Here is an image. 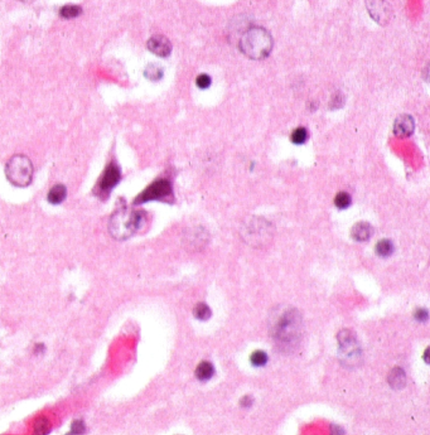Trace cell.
I'll use <instances>...</instances> for the list:
<instances>
[{"instance_id":"6da1fadb","label":"cell","mask_w":430,"mask_h":435,"mask_svg":"<svg viewBox=\"0 0 430 435\" xmlns=\"http://www.w3.org/2000/svg\"><path fill=\"white\" fill-rule=\"evenodd\" d=\"M273 337L276 346L284 353H293L299 348L303 338L302 315L296 309L283 312L274 325Z\"/></svg>"},{"instance_id":"7a4b0ae2","label":"cell","mask_w":430,"mask_h":435,"mask_svg":"<svg viewBox=\"0 0 430 435\" xmlns=\"http://www.w3.org/2000/svg\"><path fill=\"white\" fill-rule=\"evenodd\" d=\"M239 48L246 57L251 60H262L270 55L273 48V38L270 33L262 27H251L240 37Z\"/></svg>"},{"instance_id":"3957f363","label":"cell","mask_w":430,"mask_h":435,"mask_svg":"<svg viewBox=\"0 0 430 435\" xmlns=\"http://www.w3.org/2000/svg\"><path fill=\"white\" fill-rule=\"evenodd\" d=\"M144 222L140 211H131L126 207L116 210L109 220V232L115 240L123 241L133 236Z\"/></svg>"},{"instance_id":"277c9868","label":"cell","mask_w":430,"mask_h":435,"mask_svg":"<svg viewBox=\"0 0 430 435\" xmlns=\"http://www.w3.org/2000/svg\"><path fill=\"white\" fill-rule=\"evenodd\" d=\"M6 176L16 187H28L33 179V164L28 157L22 154L13 155L7 162Z\"/></svg>"},{"instance_id":"5b68a950","label":"cell","mask_w":430,"mask_h":435,"mask_svg":"<svg viewBox=\"0 0 430 435\" xmlns=\"http://www.w3.org/2000/svg\"><path fill=\"white\" fill-rule=\"evenodd\" d=\"M339 358L344 366L353 367L361 362V348L356 337L349 330H341L338 334Z\"/></svg>"},{"instance_id":"8992f818","label":"cell","mask_w":430,"mask_h":435,"mask_svg":"<svg viewBox=\"0 0 430 435\" xmlns=\"http://www.w3.org/2000/svg\"><path fill=\"white\" fill-rule=\"evenodd\" d=\"M242 233L247 244H255L260 246L261 244H266L270 239V226L261 218H255L246 223V227L244 228Z\"/></svg>"},{"instance_id":"52a82bcc","label":"cell","mask_w":430,"mask_h":435,"mask_svg":"<svg viewBox=\"0 0 430 435\" xmlns=\"http://www.w3.org/2000/svg\"><path fill=\"white\" fill-rule=\"evenodd\" d=\"M172 193V186L169 181L167 179H159L155 181L154 183L150 184L149 187L144 189L139 196L135 198V205H140V203L149 202V201H158V199H164Z\"/></svg>"},{"instance_id":"ba28073f","label":"cell","mask_w":430,"mask_h":435,"mask_svg":"<svg viewBox=\"0 0 430 435\" xmlns=\"http://www.w3.org/2000/svg\"><path fill=\"white\" fill-rule=\"evenodd\" d=\"M121 179V172L120 168L118 165L111 163L106 167V169L104 171L103 176L100 177L99 182L96 184V193H99L100 196L103 194H108L111 189L115 188L118 186V183Z\"/></svg>"},{"instance_id":"9c48e42d","label":"cell","mask_w":430,"mask_h":435,"mask_svg":"<svg viewBox=\"0 0 430 435\" xmlns=\"http://www.w3.org/2000/svg\"><path fill=\"white\" fill-rule=\"evenodd\" d=\"M148 50L159 57H168L172 52V45L164 36H153L147 43Z\"/></svg>"},{"instance_id":"30bf717a","label":"cell","mask_w":430,"mask_h":435,"mask_svg":"<svg viewBox=\"0 0 430 435\" xmlns=\"http://www.w3.org/2000/svg\"><path fill=\"white\" fill-rule=\"evenodd\" d=\"M414 128H415V124L411 116L400 115L399 118L395 120V124H393V133H395L396 137L407 138L412 134Z\"/></svg>"},{"instance_id":"8fae6325","label":"cell","mask_w":430,"mask_h":435,"mask_svg":"<svg viewBox=\"0 0 430 435\" xmlns=\"http://www.w3.org/2000/svg\"><path fill=\"white\" fill-rule=\"evenodd\" d=\"M373 233V228L370 223L367 222H358L352 228V237L356 241H367Z\"/></svg>"},{"instance_id":"7c38bea8","label":"cell","mask_w":430,"mask_h":435,"mask_svg":"<svg viewBox=\"0 0 430 435\" xmlns=\"http://www.w3.org/2000/svg\"><path fill=\"white\" fill-rule=\"evenodd\" d=\"M67 197V189L63 184H56L48 192L47 199L48 202L52 203V205H60Z\"/></svg>"},{"instance_id":"4fadbf2b","label":"cell","mask_w":430,"mask_h":435,"mask_svg":"<svg viewBox=\"0 0 430 435\" xmlns=\"http://www.w3.org/2000/svg\"><path fill=\"white\" fill-rule=\"evenodd\" d=\"M213 373H215V368H213L212 363L208 361L201 362L196 370L197 377L200 378L201 381L210 380V378L213 376Z\"/></svg>"},{"instance_id":"5bb4252c","label":"cell","mask_w":430,"mask_h":435,"mask_svg":"<svg viewBox=\"0 0 430 435\" xmlns=\"http://www.w3.org/2000/svg\"><path fill=\"white\" fill-rule=\"evenodd\" d=\"M144 75L148 80H152V81H158V80H160L163 77V69L160 67L159 65L152 63V65L147 66V69H145V71H144Z\"/></svg>"},{"instance_id":"9a60e30c","label":"cell","mask_w":430,"mask_h":435,"mask_svg":"<svg viewBox=\"0 0 430 435\" xmlns=\"http://www.w3.org/2000/svg\"><path fill=\"white\" fill-rule=\"evenodd\" d=\"M388 381H390L391 386H393V387L396 388L404 386L405 383L404 371L400 370V368H395V370L390 373V378H388Z\"/></svg>"},{"instance_id":"2e32d148","label":"cell","mask_w":430,"mask_h":435,"mask_svg":"<svg viewBox=\"0 0 430 435\" xmlns=\"http://www.w3.org/2000/svg\"><path fill=\"white\" fill-rule=\"evenodd\" d=\"M393 251V245L390 240H381L376 245V252H377L380 256H390Z\"/></svg>"},{"instance_id":"e0dca14e","label":"cell","mask_w":430,"mask_h":435,"mask_svg":"<svg viewBox=\"0 0 430 435\" xmlns=\"http://www.w3.org/2000/svg\"><path fill=\"white\" fill-rule=\"evenodd\" d=\"M81 13H82V9L80 8L79 6H65L62 7L60 11L61 17L66 19L76 18V17H79Z\"/></svg>"},{"instance_id":"ac0fdd59","label":"cell","mask_w":430,"mask_h":435,"mask_svg":"<svg viewBox=\"0 0 430 435\" xmlns=\"http://www.w3.org/2000/svg\"><path fill=\"white\" fill-rule=\"evenodd\" d=\"M194 315H196V318H198V319L206 320L210 318L211 309L205 304V303H200V304L194 308Z\"/></svg>"},{"instance_id":"d6986e66","label":"cell","mask_w":430,"mask_h":435,"mask_svg":"<svg viewBox=\"0 0 430 435\" xmlns=\"http://www.w3.org/2000/svg\"><path fill=\"white\" fill-rule=\"evenodd\" d=\"M334 203H336V206L338 208L344 210V208H347L349 205H351V197H349V194H347L346 192H341V193H338L336 196Z\"/></svg>"},{"instance_id":"ffe728a7","label":"cell","mask_w":430,"mask_h":435,"mask_svg":"<svg viewBox=\"0 0 430 435\" xmlns=\"http://www.w3.org/2000/svg\"><path fill=\"white\" fill-rule=\"evenodd\" d=\"M307 137H308L307 130H305L304 128H298L293 131V134H291V140H293V143H295V144H303V143L307 140Z\"/></svg>"},{"instance_id":"44dd1931","label":"cell","mask_w":430,"mask_h":435,"mask_svg":"<svg viewBox=\"0 0 430 435\" xmlns=\"http://www.w3.org/2000/svg\"><path fill=\"white\" fill-rule=\"evenodd\" d=\"M251 362L254 366H264L268 362V354L264 351H255L251 356Z\"/></svg>"},{"instance_id":"7402d4cb","label":"cell","mask_w":430,"mask_h":435,"mask_svg":"<svg viewBox=\"0 0 430 435\" xmlns=\"http://www.w3.org/2000/svg\"><path fill=\"white\" fill-rule=\"evenodd\" d=\"M35 431L37 434H47L50 431V421L46 417H40L35 424Z\"/></svg>"},{"instance_id":"603a6c76","label":"cell","mask_w":430,"mask_h":435,"mask_svg":"<svg viewBox=\"0 0 430 435\" xmlns=\"http://www.w3.org/2000/svg\"><path fill=\"white\" fill-rule=\"evenodd\" d=\"M85 422L82 420H76V421L72 422L71 425V432L72 434H84L85 432Z\"/></svg>"},{"instance_id":"cb8c5ba5","label":"cell","mask_w":430,"mask_h":435,"mask_svg":"<svg viewBox=\"0 0 430 435\" xmlns=\"http://www.w3.org/2000/svg\"><path fill=\"white\" fill-rule=\"evenodd\" d=\"M196 84L200 89H207V87L211 85L210 76H208V75H200V76L197 77Z\"/></svg>"},{"instance_id":"d4e9b609","label":"cell","mask_w":430,"mask_h":435,"mask_svg":"<svg viewBox=\"0 0 430 435\" xmlns=\"http://www.w3.org/2000/svg\"><path fill=\"white\" fill-rule=\"evenodd\" d=\"M375 7H378V2H373V0H371V3L368 4V11L371 12V14L372 13H375ZM377 11H380V16H381V18H382V17H385V16H387V9L386 8H380L378 9L377 8Z\"/></svg>"},{"instance_id":"484cf974","label":"cell","mask_w":430,"mask_h":435,"mask_svg":"<svg viewBox=\"0 0 430 435\" xmlns=\"http://www.w3.org/2000/svg\"><path fill=\"white\" fill-rule=\"evenodd\" d=\"M416 318L419 320H425L427 318V313L426 310H420V312L416 313Z\"/></svg>"},{"instance_id":"4316f807","label":"cell","mask_w":430,"mask_h":435,"mask_svg":"<svg viewBox=\"0 0 430 435\" xmlns=\"http://www.w3.org/2000/svg\"><path fill=\"white\" fill-rule=\"evenodd\" d=\"M19 2H22V3H32V2H35V0H19Z\"/></svg>"}]
</instances>
